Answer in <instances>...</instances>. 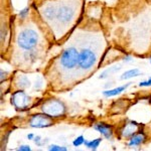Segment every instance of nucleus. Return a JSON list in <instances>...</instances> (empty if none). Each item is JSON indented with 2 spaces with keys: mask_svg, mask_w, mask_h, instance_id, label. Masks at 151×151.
Here are the masks:
<instances>
[{
  "mask_svg": "<svg viewBox=\"0 0 151 151\" xmlns=\"http://www.w3.org/2000/svg\"><path fill=\"white\" fill-rule=\"evenodd\" d=\"M38 42V35L31 28L23 29L17 35V45L21 50H30L36 47Z\"/></svg>",
  "mask_w": 151,
  "mask_h": 151,
  "instance_id": "1",
  "label": "nucleus"
},
{
  "mask_svg": "<svg viewBox=\"0 0 151 151\" xmlns=\"http://www.w3.org/2000/svg\"><path fill=\"white\" fill-rule=\"evenodd\" d=\"M80 52L75 47H68L62 52L60 57V65L64 70H74L79 65Z\"/></svg>",
  "mask_w": 151,
  "mask_h": 151,
  "instance_id": "2",
  "label": "nucleus"
},
{
  "mask_svg": "<svg viewBox=\"0 0 151 151\" xmlns=\"http://www.w3.org/2000/svg\"><path fill=\"white\" fill-rule=\"evenodd\" d=\"M41 110H42L43 113H45L50 117H58L64 115L65 108L62 101L58 99H50L43 103Z\"/></svg>",
  "mask_w": 151,
  "mask_h": 151,
  "instance_id": "3",
  "label": "nucleus"
},
{
  "mask_svg": "<svg viewBox=\"0 0 151 151\" xmlns=\"http://www.w3.org/2000/svg\"><path fill=\"white\" fill-rule=\"evenodd\" d=\"M97 62V55L90 48H84L79 55V65L83 70H89L94 67Z\"/></svg>",
  "mask_w": 151,
  "mask_h": 151,
  "instance_id": "4",
  "label": "nucleus"
},
{
  "mask_svg": "<svg viewBox=\"0 0 151 151\" xmlns=\"http://www.w3.org/2000/svg\"><path fill=\"white\" fill-rule=\"evenodd\" d=\"M75 10L69 4H60L57 6V18L55 20L62 24H68L73 20Z\"/></svg>",
  "mask_w": 151,
  "mask_h": 151,
  "instance_id": "5",
  "label": "nucleus"
},
{
  "mask_svg": "<svg viewBox=\"0 0 151 151\" xmlns=\"http://www.w3.org/2000/svg\"><path fill=\"white\" fill-rule=\"evenodd\" d=\"M11 104L18 110H24L28 108L30 104V98L22 89L14 92L11 96Z\"/></svg>",
  "mask_w": 151,
  "mask_h": 151,
  "instance_id": "6",
  "label": "nucleus"
},
{
  "mask_svg": "<svg viewBox=\"0 0 151 151\" xmlns=\"http://www.w3.org/2000/svg\"><path fill=\"white\" fill-rule=\"evenodd\" d=\"M52 117L43 114H35L29 120V125L33 128H47L48 126L52 125Z\"/></svg>",
  "mask_w": 151,
  "mask_h": 151,
  "instance_id": "7",
  "label": "nucleus"
},
{
  "mask_svg": "<svg viewBox=\"0 0 151 151\" xmlns=\"http://www.w3.org/2000/svg\"><path fill=\"white\" fill-rule=\"evenodd\" d=\"M94 129L96 131H98L99 133H101L104 137H106L107 139H111L112 135H113V132H112V128L110 125L108 124H105L103 122L97 123L94 125Z\"/></svg>",
  "mask_w": 151,
  "mask_h": 151,
  "instance_id": "8",
  "label": "nucleus"
},
{
  "mask_svg": "<svg viewBox=\"0 0 151 151\" xmlns=\"http://www.w3.org/2000/svg\"><path fill=\"white\" fill-rule=\"evenodd\" d=\"M145 135L143 133L136 134V135H132L130 138V141L128 143L129 147H135V146H139L145 141Z\"/></svg>",
  "mask_w": 151,
  "mask_h": 151,
  "instance_id": "9",
  "label": "nucleus"
},
{
  "mask_svg": "<svg viewBox=\"0 0 151 151\" xmlns=\"http://www.w3.org/2000/svg\"><path fill=\"white\" fill-rule=\"evenodd\" d=\"M129 86H130V84H126V85H124V86H121V87H118V88H114V89H111V90H106V91L103 92V95L105 97L117 96V95L121 94L122 92L125 91Z\"/></svg>",
  "mask_w": 151,
  "mask_h": 151,
  "instance_id": "10",
  "label": "nucleus"
},
{
  "mask_svg": "<svg viewBox=\"0 0 151 151\" xmlns=\"http://www.w3.org/2000/svg\"><path fill=\"white\" fill-rule=\"evenodd\" d=\"M136 129H137V123L136 122L131 121L130 123L126 124L125 127L123 129V131H122L123 137H129V136L133 135V134L135 133Z\"/></svg>",
  "mask_w": 151,
  "mask_h": 151,
  "instance_id": "11",
  "label": "nucleus"
},
{
  "mask_svg": "<svg viewBox=\"0 0 151 151\" xmlns=\"http://www.w3.org/2000/svg\"><path fill=\"white\" fill-rule=\"evenodd\" d=\"M141 73L138 69H133V70H129L127 72H125L124 74L121 76V80H128V79H132V78L138 77L140 76Z\"/></svg>",
  "mask_w": 151,
  "mask_h": 151,
  "instance_id": "12",
  "label": "nucleus"
},
{
  "mask_svg": "<svg viewBox=\"0 0 151 151\" xmlns=\"http://www.w3.org/2000/svg\"><path fill=\"white\" fill-rule=\"evenodd\" d=\"M102 142V138H97V139H93L91 141H85V146L88 149H92V150H96L99 147L100 143Z\"/></svg>",
  "mask_w": 151,
  "mask_h": 151,
  "instance_id": "13",
  "label": "nucleus"
},
{
  "mask_svg": "<svg viewBox=\"0 0 151 151\" xmlns=\"http://www.w3.org/2000/svg\"><path fill=\"white\" fill-rule=\"evenodd\" d=\"M18 87L20 88V89H25V88L29 87V80L27 78L25 77V76H21L20 78H19V81H18Z\"/></svg>",
  "mask_w": 151,
  "mask_h": 151,
  "instance_id": "14",
  "label": "nucleus"
},
{
  "mask_svg": "<svg viewBox=\"0 0 151 151\" xmlns=\"http://www.w3.org/2000/svg\"><path fill=\"white\" fill-rule=\"evenodd\" d=\"M120 69H121V67H118V68H117V67H112V68H110V69L105 70V72L101 76H100L99 78H100V79H104V78H107L110 74H112V73H114V72H118V70H120Z\"/></svg>",
  "mask_w": 151,
  "mask_h": 151,
  "instance_id": "15",
  "label": "nucleus"
},
{
  "mask_svg": "<svg viewBox=\"0 0 151 151\" xmlns=\"http://www.w3.org/2000/svg\"><path fill=\"white\" fill-rule=\"evenodd\" d=\"M85 137L83 135L79 136V137H77L76 139L73 141V145L75 146V147H79V146H81L83 144H85Z\"/></svg>",
  "mask_w": 151,
  "mask_h": 151,
  "instance_id": "16",
  "label": "nucleus"
},
{
  "mask_svg": "<svg viewBox=\"0 0 151 151\" xmlns=\"http://www.w3.org/2000/svg\"><path fill=\"white\" fill-rule=\"evenodd\" d=\"M48 150L50 151H67V147L65 146H60V145H55V144H52L48 146Z\"/></svg>",
  "mask_w": 151,
  "mask_h": 151,
  "instance_id": "17",
  "label": "nucleus"
},
{
  "mask_svg": "<svg viewBox=\"0 0 151 151\" xmlns=\"http://www.w3.org/2000/svg\"><path fill=\"white\" fill-rule=\"evenodd\" d=\"M28 12H29V8H28V7H25V8L21 9V10L19 11V13H18L19 17H21V18L26 17V15L28 14Z\"/></svg>",
  "mask_w": 151,
  "mask_h": 151,
  "instance_id": "18",
  "label": "nucleus"
},
{
  "mask_svg": "<svg viewBox=\"0 0 151 151\" xmlns=\"http://www.w3.org/2000/svg\"><path fill=\"white\" fill-rule=\"evenodd\" d=\"M139 87H151V77L148 80H146V81L140 82Z\"/></svg>",
  "mask_w": 151,
  "mask_h": 151,
  "instance_id": "19",
  "label": "nucleus"
},
{
  "mask_svg": "<svg viewBox=\"0 0 151 151\" xmlns=\"http://www.w3.org/2000/svg\"><path fill=\"white\" fill-rule=\"evenodd\" d=\"M17 150H19V151H30L31 148L29 145H21L17 148Z\"/></svg>",
  "mask_w": 151,
  "mask_h": 151,
  "instance_id": "20",
  "label": "nucleus"
},
{
  "mask_svg": "<svg viewBox=\"0 0 151 151\" xmlns=\"http://www.w3.org/2000/svg\"><path fill=\"white\" fill-rule=\"evenodd\" d=\"M40 136H36V137H35V139H33V141H35V143L37 146H42L43 144H45V142H40Z\"/></svg>",
  "mask_w": 151,
  "mask_h": 151,
  "instance_id": "21",
  "label": "nucleus"
},
{
  "mask_svg": "<svg viewBox=\"0 0 151 151\" xmlns=\"http://www.w3.org/2000/svg\"><path fill=\"white\" fill-rule=\"evenodd\" d=\"M27 139L28 140H33V139H35V134H33V133L27 134Z\"/></svg>",
  "mask_w": 151,
  "mask_h": 151,
  "instance_id": "22",
  "label": "nucleus"
},
{
  "mask_svg": "<svg viewBox=\"0 0 151 151\" xmlns=\"http://www.w3.org/2000/svg\"><path fill=\"white\" fill-rule=\"evenodd\" d=\"M124 60H126V62H129V60H131V58H129V57H127L126 58H124Z\"/></svg>",
  "mask_w": 151,
  "mask_h": 151,
  "instance_id": "23",
  "label": "nucleus"
},
{
  "mask_svg": "<svg viewBox=\"0 0 151 151\" xmlns=\"http://www.w3.org/2000/svg\"><path fill=\"white\" fill-rule=\"evenodd\" d=\"M149 62H150V64H151V57H150V58H149Z\"/></svg>",
  "mask_w": 151,
  "mask_h": 151,
  "instance_id": "24",
  "label": "nucleus"
}]
</instances>
